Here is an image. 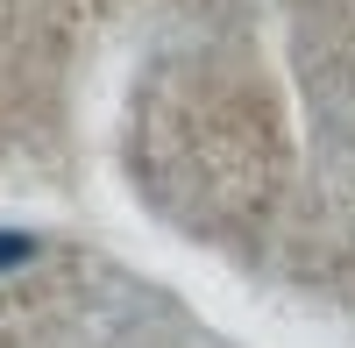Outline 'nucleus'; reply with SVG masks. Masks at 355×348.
I'll list each match as a JSON object with an SVG mask.
<instances>
[{
  "label": "nucleus",
  "mask_w": 355,
  "mask_h": 348,
  "mask_svg": "<svg viewBox=\"0 0 355 348\" xmlns=\"http://www.w3.org/2000/svg\"><path fill=\"white\" fill-rule=\"evenodd\" d=\"M36 235H28V227H0V270H21V263H36Z\"/></svg>",
  "instance_id": "obj_1"
}]
</instances>
